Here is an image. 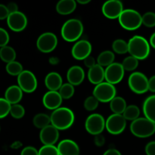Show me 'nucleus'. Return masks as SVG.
I'll return each instance as SVG.
<instances>
[{"label": "nucleus", "mask_w": 155, "mask_h": 155, "mask_svg": "<svg viewBox=\"0 0 155 155\" xmlns=\"http://www.w3.org/2000/svg\"><path fill=\"white\" fill-rule=\"evenodd\" d=\"M142 110L145 117L155 124V95L148 96L144 101Z\"/></svg>", "instance_id": "23"}, {"label": "nucleus", "mask_w": 155, "mask_h": 155, "mask_svg": "<svg viewBox=\"0 0 155 155\" xmlns=\"http://www.w3.org/2000/svg\"><path fill=\"white\" fill-rule=\"evenodd\" d=\"M90 0H77V2H78L79 4H81V5H86L88 3L90 2Z\"/></svg>", "instance_id": "49"}, {"label": "nucleus", "mask_w": 155, "mask_h": 155, "mask_svg": "<svg viewBox=\"0 0 155 155\" xmlns=\"http://www.w3.org/2000/svg\"><path fill=\"white\" fill-rule=\"evenodd\" d=\"M0 58L5 63L15 61L16 58V51L9 45H5L0 48Z\"/></svg>", "instance_id": "28"}, {"label": "nucleus", "mask_w": 155, "mask_h": 155, "mask_svg": "<svg viewBox=\"0 0 155 155\" xmlns=\"http://www.w3.org/2000/svg\"><path fill=\"white\" fill-rule=\"evenodd\" d=\"M9 40H10V37H9V34L5 29L0 27V47H2L8 45Z\"/></svg>", "instance_id": "39"}, {"label": "nucleus", "mask_w": 155, "mask_h": 155, "mask_svg": "<svg viewBox=\"0 0 155 155\" xmlns=\"http://www.w3.org/2000/svg\"><path fill=\"white\" fill-rule=\"evenodd\" d=\"M59 155H80L78 144L71 139H63L57 146Z\"/></svg>", "instance_id": "18"}, {"label": "nucleus", "mask_w": 155, "mask_h": 155, "mask_svg": "<svg viewBox=\"0 0 155 155\" xmlns=\"http://www.w3.org/2000/svg\"><path fill=\"white\" fill-rule=\"evenodd\" d=\"M59 139V130L51 124L42 129L39 139L44 145H54Z\"/></svg>", "instance_id": "16"}, {"label": "nucleus", "mask_w": 155, "mask_h": 155, "mask_svg": "<svg viewBox=\"0 0 155 155\" xmlns=\"http://www.w3.org/2000/svg\"><path fill=\"white\" fill-rule=\"evenodd\" d=\"M94 142H95L96 146L101 147L104 145V143H105V139H104V137L101 134L97 135V136H95Z\"/></svg>", "instance_id": "44"}, {"label": "nucleus", "mask_w": 155, "mask_h": 155, "mask_svg": "<svg viewBox=\"0 0 155 155\" xmlns=\"http://www.w3.org/2000/svg\"><path fill=\"white\" fill-rule=\"evenodd\" d=\"M18 84L23 92L32 93L36 91L38 82L36 76L33 72L28 70H24L18 77Z\"/></svg>", "instance_id": "9"}, {"label": "nucleus", "mask_w": 155, "mask_h": 155, "mask_svg": "<svg viewBox=\"0 0 155 155\" xmlns=\"http://www.w3.org/2000/svg\"><path fill=\"white\" fill-rule=\"evenodd\" d=\"M83 62H84L85 66H86V68H89V69L96 64V61H95V58L92 57V55H89L88 56L87 58H86L83 60Z\"/></svg>", "instance_id": "42"}, {"label": "nucleus", "mask_w": 155, "mask_h": 155, "mask_svg": "<svg viewBox=\"0 0 155 155\" xmlns=\"http://www.w3.org/2000/svg\"><path fill=\"white\" fill-rule=\"evenodd\" d=\"M84 27L82 21L76 18H71L64 23L61 30L62 38L67 42H77L82 36Z\"/></svg>", "instance_id": "3"}, {"label": "nucleus", "mask_w": 155, "mask_h": 155, "mask_svg": "<svg viewBox=\"0 0 155 155\" xmlns=\"http://www.w3.org/2000/svg\"><path fill=\"white\" fill-rule=\"evenodd\" d=\"M148 90L155 92V75L148 79Z\"/></svg>", "instance_id": "46"}, {"label": "nucleus", "mask_w": 155, "mask_h": 155, "mask_svg": "<svg viewBox=\"0 0 155 155\" xmlns=\"http://www.w3.org/2000/svg\"><path fill=\"white\" fill-rule=\"evenodd\" d=\"M103 155H122L118 150L115 148H110V149L107 150L103 154Z\"/></svg>", "instance_id": "47"}, {"label": "nucleus", "mask_w": 155, "mask_h": 155, "mask_svg": "<svg viewBox=\"0 0 155 155\" xmlns=\"http://www.w3.org/2000/svg\"><path fill=\"white\" fill-rule=\"evenodd\" d=\"M62 97L58 91H48L42 97V103L48 110H54L61 107Z\"/></svg>", "instance_id": "17"}, {"label": "nucleus", "mask_w": 155, "mask_h": 155, "mask_svg": "<svg viewBox=\"0 0 155 155\" xmlns=\"http://www.w3.org/2000/svg\"><path fill=\"white\" fill-rule=\"evenodd\" d=\"M92 46L89 41L86 39L78 40L74 44L71 49L72 56L77 60H84L88 56L91 55Z\"/></svg>", "instance_id": "14"}, {"label": "nucleus", "mask_w": 155, "mask_h": 155, "mask_svg": "<svg viewBox=\"0 0 155 155\" xmlns=\"http://www.w3.org/2000/svg\"><path fill=\"white\" fill-rule=\"evenodd\" d=\"M92 94L99 102H110V101L116 97L117 89L114 85L107 82H102L95 86Z\"/></svg>", "instance_id": "6"}, {"label": "nucleus", "mask_w": 155, "mask_h": 155, "mask_svg": "<svg viewBox=\"0 0 155 155\" xmlns=\"http://www.w3.org/2000/svg\"><path fill=\"white\" fill-rule=\"evenodd\" d=\"M12 104L5 98H0V119L5 117L10 114Z\"/></svg>", "instance_id": "36"}, {"label": "nucleus", "mask_w": 155, "mask_h": 155, "mask_svg": "<svg viewBox=\"0 0 155 155\" xmlns=\"http://www.w3.org/2000/svg\"><path fill=\"white\" fill-rule=\"evenodd\" d=\"M125 71H133L137 68L139 66V60L133 56H127L124 59L122 63Z\"/></svg>", "instance_id": "33"}, {"label": "nucleus", "mask_w": 155, "mask_h": 155, "mask_svg": "<svg viewBox=\"0 0 155 155\" xmlns=\"http://www.w3.org/2000/svg\"><path fill=\"white\" fill-rule=\"evenodd\" d=\"M5 70L8 74L12 76H19L23 72V66L20 62L15 61L7 64Z\"/></svg>", "instance_id": "31"}, {"label": "nucleus", "mask_w": 155, "mask_h": 155, "mask_svg": "<svg viewBox=\"0 0 155 155\" xmlns=\"http://www.w3.org/2000/svg\"><path fill=\"white\" fill-rule=\"evenodd\" d=\"M67 79L68 83L73 86H79L85 79V72L83 68L78 65H74L68 69L67 73Z\"/></svg>", "instance_id": "19"}, {"label": "nucleus", "mask_w": 155, "mask_h": 155, "mask_svg": "<svg viewBox=\"0 0 155 155\" xmlns=\"http://www.w3.org/2000/svg\"><path fill=\"white\" fill-rule=\"evenodd\" d=\"M139 115H140V109L135 104H130L127 106L123 114V116L127 120H130L132 122L138 119L139 117Z\"/></svg>", "instance_id": "29"}, {"label": "nucleus", "mask_w": 155, "mask_h": 155, "mask_svg": "<svg viewBox=\"0 0 155 155\" xmlns=\"http://www.w3.org/2000/svg\"><path fill=\"white\" fill-rule=\"evenodd\" d=\"M77 2L74 0H60L56 5V11L62 15H70L75 11Z\"/></svg>", "instance_id": "24"}, {"label": "nucleus", "mask_w": 155, "mask_h": 155, "mask_svg": "<svg viewBox=\"0 0 155 155\" xmlns=\"http://www.w3.org/2000/svg\"><path fill=\"white\" fill-rule=\"evenodd\" d=\"M58 45V38L51 32L42 33L36 40V46L40 51L48 53L55 49Z\"/></svg>", "instance_id": "11"}, {"label": "nucleus", "mask_w": 155, "mask_h": 155, "mask_svg": "<svg viewBox=\"0 0 155 155\" xmlns=\"http://www.w3.org/2000/svg\"><path fill=\"white\" fill-rule=\"evenodd\" d=\"M106 120L100 114H90L85 121V127L89 134L97 136L104 131Z\"/></svg>", "instance_id": "8"}, {"label": "nucleus", "mask_w": 155, "mask_h": 155, "mask_svg": "<svg viewBox=\"0 0 155 155\" xmlns=\"http://www.w3.org/2000/svg\"><path fill=\"white\" fill-rule=\"evenodd\" d=\"M6 6H7V8L8 10L9 14L18 12V6L15 2H9Z\"/></svg>", "instance_id": "45"}, {"label": "nucleus", "mask_w": 155, "mask_h": 155, "mask_svg": "<svg viewBox=\"0 0 155 155\" xmlns=\"http://www.w3.org/2000/svg\"><path fill=\"white\" fill-rule=\"evenodd\" d=\"M127 107V101L123 97L116 96L110 101V107L114 114H123Z\"/></svg>", "instance_id": "25"}, {"label": "nucleus", "mask_w": 155, "mask_h": 155, "mask_svg": "<svg viewBox=\"0 0 155 155\" xmlns=\"http://www.w3.org/2000/svg\"><path fill=\"white\" fill-rule=\"evenodd\" d=\"M149 43H150V45H151L153 48H155V32L152 35H151V37H150Z\"/></svg>", "instance_id": "48"}, {"label": "nucleus", "mask_w": 155, "mask_h": 155, "mask_svg": "<svg viewBox=\"0 0 155 155\" xmlns=\"http://www.w3.org/2000/svg\"><path fill=\"white\" fill-rule=\"evenodd\" d=\"M87 76L89 82L92 84H95V86L104 82V80H105V72L104 68L98 64L89 68Z\"/></svg>", "instance_id": "20"}, {"label": "nucleus", "mask_w": 155, "mask_h": 155, "mask_svg": "<svg viewBox=\"0 0 155 155\" xmlns=\"http://www.w3.org/2000/svg\"><path fill=\"white\" fill-rule=\"evenodd\" d=\"M23 97V91L18 85L10 86L5 92V98L11 104H18L21 101Z\"/></svg>", "instance_id": "22"}, {"label": "nucleus", "mask_w": 155, "mask_h": 155, "mask_svg": "<svg viewBox=\"0 0 155 155\" xmlns=\"http://www.w3.org/2000/svg\"><path fill=\"white\" fill-rule=\"evenodd\" d=\"M50 117L51 124L58 130H68L74 124L75 120L74 112L65 107H60L53 110Z\"/></svg>", "instance_id": "1"}, {"label": "nucleus", "mask_w": 155, "mask_h": 155, "mask_svg": "<svg viewBox=\"0 0 155 155\" xmlns=\"http://www.w3.org/2000/svg\"><path fill=\"white\" fill-rule=\"evenodd\" d=\"M99 101L98 100L95 98L93 95H90V96L87 97L85 99L84 103H83V106H84L85 109L88 111H92L95 110V109L98 107Z\"/></svg>", "instance_id": "34"}, {"label": "nucleus", "mask_w": 155, "mask_h": 155, "mask_svg": "<svg viewBox=\"0 0 155 155\" xmlns=\"http://www.w3.org/2000/svg\"><path fill=\"white\" fill-rule=\"evenodd\" d=\"M128 84L130 89L136 94H143L148 91V79L142 72L132 73L129 77Z\"/></svg>", "instance_id": "7"}, {"label": "nucleus", "mask_w": 155, "mask_h": 155, "mask_svg": "<svg viewBox=\"0 0 155 155\" xmlns=\"http://www.w3.org/2000/svg\"><path fill=\"white\" fill-rule=\"evenodd\" d=\"M45 85L49 91H58L63 85L61 76L57 72L48 73L45 78Z\"/></svg>", "instance_id": "21"}, {"label": "nucleus", "mask_w": 155, "mask_h": 155, "mask_svg": "<svg viewBox=\"0 0 155 155\" xmlns=\"http://www.w3.org/2000/svg\"><path fill=\"white\" fill-rule=\"evenodd\" d=\"M145 153L147 155H155V141L147 144L145 146Z\"/></svg>", "instance_id": "41"}, {"label": "nucleus", "mask_w": 155, "mask_h": 155, "mask_svg": "<svg viewBox=\"0 0 155 155\" xmlns=\"http://www.w3.org/2000/svg\"><path fill=\"white\" fill-rule=\"evenodd\" d=\"M39 155H59V152L54 145H43L39 150Z\"/></svg>", "instance_id": "38"}, {"label": "nucleus", "mask_w": 155, "mask_h": 155, "mask_svg": "<svg viewBox=\"0 0 155 155\" xmlns=\"http://www.w3.org/2000/svg\"><path fill=\"white\" fill-rule=\"evenodd\" d=\"M33 124L35 127L38 129L45 128L51 124V117L48 114L44 113H39L35 115L33 119Z\"/></svg>", "instance_id": "27"}, {"label": "nucleus", "mask_w": 155, "mask_h": 155, "mask_svg": "<svg viewBox=\"0 0 155 155\" xmlns=\"http://www.w3.org/2000/svg\"><path fill=\"white\" fill-rule=\"evenodd\" d=\"M120 24L127 30H135L142 24V15L134 9H124L118 18Z\"/></svg>", "instance_id": "5"}, {"label": "nucleus", "mask_w": 155, "mask_h": 155, "mask_svg": "<svg viewBox=\"0 0 155 155\" xmlns=\"http://www.w3.org/2000/svg\"><path fill=\"white\" fill-rule=\"evenodd\" d=\"M10 114L15 119H21L25 115V109L21 104H12L11 107Z\"/></svg>", "instance_id": "35"}, {"label": "nucleus", "mask_w": 155, "mask_h": 155, "mask_svg": "<svg viewBox=\"0 0 155 155\" xmlns=\"http://www.w3.org/2000/svg\"><path fill=\"white\" fill-rule=\"evenodd\" d=\"M150 43L145 37L135 35L128 41V52L138 60H145L150 54Z\"/></svg>", "instance_id": "2"}, {"label": "nucleus", "mask_w": 155, "mask_h": 155, "mask_svg": "<svg viewBox=\"0 0 155 155\" xmlns=\"http://www.w3.org/2000/svg\"><path fill=\"white\" fill-rule=\"evenodd\" d=\"M115 54L110 50H105L98 54L97 58V64L101 67H108L114 62Z\"/></svg>", "instance_id": "26"}, {"label": "nucleus", "mask_w": 155, "mask_h": 155, "mask_svg": "<svg viewBox=\"0 0 155 155\" xmlns=\"http://www.w3.org/2000/svg\"><path fill=\"white\" fill-rule=\"evenodd\" d=\"M127 127V120L123 114H112L107 117L105 123V128L111 135L121 134Z\"/></svg>", "instance_id": "10"}, {"label": "nucleus", "mask_w": 155, "mask_h": 155, "mask_svg": "<svg viewBox=\"0 0 155 155\" xmlns=\"http://www.w3.org/2000/svg\"><path fill=\"white\" fill-rule=\"evenodd\" d=\"M124 10V5L119 0L106 1L101 7L103 15L109 19H118Z\"/></svg>", "instance_id": "13"}, {"label": "nucleus", "mask_w": 155, "mask_h": 155, "mask_svg": "<svg viewBox=\"0 0 155 155\" xmlns=\"http://www.w3.org/2000/svg\"><path fill=\"white\" fill-rule=\"evenodd\" d=\"M112 49L117 54H126L128 52V42L122 39H116L112 43Z\"/></svg>", "instance_id": "30"}, {"label": "nucleus", "mask_w": 155, "mask_h": 155, "mask_svg": "<svg viewBox=\"0 0 155 155\" xmlns=\"http://www.w3.org/2000/svg\"><path fill=\"white\" fill-rule=\"evenodd\" d=\"M130 131L139 138H148L155 133V124L146 117H139L130 124Z\"/></svg>", "instance_id": "4"}, {"label": "nucleus", "mask_w": 155, "mask_h": 155, "mask_svg": "<svg viewBox=\"0 0 155 155\" xmlns=\"http://www.w3.org/2000/svg\"><path fill=\"white\" fill-rule=\"evenodd\" d=\"M74 92H75L74 86L69 83H63L61 87L58 90V92L63 99H69L72 98L73 95H74Z\"/></svg>", "instance_id": "32"}, {"label": "nucleus", "mask_w": 155, "mask_h": 155, "mask_svg": "<svg viewBox=\"0 0 155 155\" xmlns=\"http://www.w3.org/2000/svg\"><path fill=\"white\" fill-rule=\"evenodd\" d=\"M142 24L147 27H155V13L148 12L142 15Z\"/></svg>", "instance_id": "37"}, {"label": "nucleus", "mask_w": 155, "mask_h": 155, "mask_svg": "<svg viewBox=\"0 0 155 155\" xmlns=\"http://www.w3.org/2000/svg\"><path fill=\"white\" fill-rule=\"evenodd\" d=\"M9 15V12L7 6L3 4H0V20H7Z\"/></svg>", "instance_id": "43"}, {"label": "nucleus", "mask_w": 155, "mask_h": 155, "mask_svg": "<svg viewBox=\"0 0 155 155\" xmlns=\"http://www.w3.org/2000/svg\"><path fill=\"white\" fill-rule=\"evenodd\" d=\"M106 82L112 85L119 83L123 80L125 74V70L122 64L119 62H114L104 69Z\"/></svg>", "instance_id": "12"}, {"label": "nucleus", "mask_w": 155, "mask_h": 155, "mask_svg": "<svg viewBox=\"0 0 155 155\" xmlns=\"http://www.w3.org/2000/svg\"><path fill=\"white\" fill-rule=\"evenodd\" d=\"M21 155H39V151L33 146H27L21 151Z\"/></svg>", "instance_id": "40"}, {"label": "nucleus", "mask_w": 155, "mask_h": 155, "mask_svg": "<svg viewBox=\"0 0 155 155\" xmlns=\"http://www.w3.org/2000/svg\"><path fill=\"white\" fill-rule=\"evenodd\" d=\"M7 24L9 28L13 31H23L27 25V16L20 11L9 14L7 18Z\"/></svg>", "instance_id": "15"}]
</instances>
